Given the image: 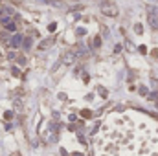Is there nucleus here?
Segmentation results:
<instances>
[{
    "mask_svg": "<svg viewBox=\"0 0 158 156\" xmlns=\"http://www.w3.org/2000/svg\"><path fill=\"white\" fill-rule=\"evenodd\" d=\"M52 42H53V40L52 39H48V40H44V42H40V50H44V48H48V46H52Z\"/></svg>",
    "mask_w": 158,
    "mask_h": 156,
    "instance_id": "nucleus-5",
    "label": "nucleus"
},
{
    "mask_svg": "<svg viewBox=\"0 0 158 156\" xmlns=\"http://www.w3.org/2000/svg\"><path fill=\"white\" fill-rule=\"evenodd\" d=\"M147 22L151 28H158V15L155 7H149V11H147Z\"/></svg>",
    "mask_w": 158,
    "mask_h": 156,
    "instance_id": "nucleus-2",
    "label": "nucleus"
},
{
    "mask_svg": "<svg viewBox=\"0 0 158 156\" xmlns=\"http://www.w3.org/2000/svg\"><path fill=\"white\" fill-rule=\"evenodd\" d=\"M9 44H11L13 48H17V46H20V44H22V37H20L19 33H17V35H13V37H11V40H9Z\"/></svg>",
    "mask_w": 158,
    "mask_h": 156,
    "instance_id": "nucleus-3",
    "label": "nucleus"
},
{
    "mask_svg": "<svg viewBox=\"0 0 158 156\" xmlns=\"http://www.w3.org/2000/svg\"><path fill=\"white\" fill-rule=\"evenodd\" d=\"M6 28H7L9 31H15V30H17V26H15L13 22H7V24H6Z\"/></svg>",
    "mask_w": 158,
    "mask_h": 156,
    "instance_id": "nucleus-6",
    "label": "nucleus"
},
{
    "mask_svg": "<svg viewBox=\"0 0 158 156\" xmlns=\"http://www.w3.org/2000/svg\"><path fill=\"white\" fill-rule=\"evenodd\" d=\"M74 59H76V55H74V53H66V55L63 57V63L70 64V63H74Z\"/></svg>",
    "mask_w": 158,
    "mask_h": 156,
    "instance_id": "nucleus-4",
    "label": "nucleus"
},
{
    "mask_svg": "<svg viewBox=\"0 0 158 156\" xmlns=\"http://www.w3.org/2000/svg\"><path fill=\"white\" fill-rule=\"evenodd\" d=\"M30 46H31V40L26 39V40H24V48H30Z\"/></svg>",
    "mask_w": 158,
    "mask_h": 156,
    "instance_id": "nucleus-7",
    "label": "nucleus"
},
{
    "mask_svg": "<svg viewBox=\"0 0 158 156\" xmlns=\"http://www.w3.org/2000/svg\"><path fill=\"white\" fill-rule=\"evenodd\" d=\"M101 11H103L105 15H109V17H116V15H118V7H116L112 2H109V0L101 2Z\"/></svg>",
    "mask_w": 158,
    "mask_h": 156,
    "instance_id": "nucleus-1",
    "label": "nucleus"
},
{
    "mask_svg": "<svg viewBox=\"0 0 158 156\" xmlns=\"http://www.w3.org/2000/svg\"><path fill=\"white\" fill-rule=\"evenodd\" d=\"M155 55H156V59H158V50H156V51H155Z\"/></svg>",
    "mask_w": 158,
    "mask_h": 156,
    "instance_id": "nucleus-8",
    "label": "nucleus"
}]
</instances>
